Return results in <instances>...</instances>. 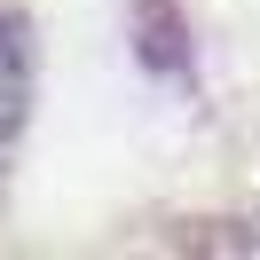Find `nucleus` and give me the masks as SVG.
Masks as SVG:
<instances>
[{"mask_svg": "<svg viewBox=\"0 0 260 260\" xmlns=\"http://www.w3.org/2000/svg\"><path fill=\"white\" fill-rule=\"evenodd\" d=\"M16 118H24V63H16V40L0 32V158L16 142Z\"/></svg>", "mask_w": 260, "mask_h": 260, "instance_id": "1", "label": "nucleus"}]
</instances>
